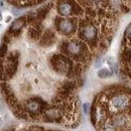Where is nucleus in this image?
Masks as SVG:
<instances>
[{
  "mask_svg": "<svg viewBox=\"0 0 131 131\" xmlns=\"http://www.w3.org/2000/svg\"><path fill=\"white\" fill-rule=\"evenodd\" d=\"M51 63H52L54 70H57L60 73H69L72 68L71 61L63 54L53 56L51 59Z\"/></svg>",
  "mask_w": 131,
  "mask_h": 131,
  "instance_id": "nucleus-1",
  "label": "nucleus"
},
{
  "mask_svg": "<svg viewBox=\"0 0 131 131\" xmlns=\"http://www.w3.org/2000/svg\"><path fill=\"white\" fill-rule=\"evenodd\" d=\"M66 50L74 57H79V58H84L86 54V47L81 41L78 40H71L67 43L66 46Z\"/></svg>",
  "mask_w": 131,
  "mask_h": 131,
  "instance_id": "nucleus-2",
  "label": "nucleus"
},
{
  "mask_svg": "<svg viewBox=\"0 0 131 131\" xmlns=\"http://www.w3.org/2000/svg\"><path fill=\"white\" fill-rule=\"evenodd\" d=\"M111 104L113 106L115 110L117 111H122L124 109H126L129 105V100L125 95L122 94H118L113 96V98L111 99Z\"/></svg>",
  "mask_w": 131,
  "mask_h": 131,
  "instance_id": "nucleus-3",
  "label": "nucleus"
},
{
  "mask_svg": "<svg viewBox=\"0 0 131 131\" xmlns=\"http://www.w3.org/2000/svg\"><path fill=\"white\" fill-rule=\"evenodd\" d=\"M81 35L83 38H85L88 41H93L96 38L97 35V29L96 27L91 24V23H87L86 25H84L81 29Z\"/></svg>",
  "mask_w": 131,
  "mask_h": 131,
  "instance_id": "nucleus-4",
  "label": "nucleus"
},
{
  "mask_svg": "<svg viewBox=\"0 0 131 131\" xmlns=\"http://www.w3.org/2000/svg\"><path fill=\"white\" fill-rule=\"evenodd\" d=\"M58 28L65 34H70V33L74 32L75 30V24L72 20H68V19H62L59 21L58 23Z\"/></svg>",
  "mask_w": 131,
  "mask_h": 131,
  "instance_id": "nucleus-5",
  "label": "nucleus"
},
{
  "mask_svg": "<svg viewBox=\"0 0 131 131\" xmlns=\"http://www.w3.org/2000/svg\"><path fill=\"white\" fill-rule=\"evenodd\" d=\"M45 104L42 102H39L37 100H30L26 103V110L30 113H39L43 109Z\"/></svg>",
  "mask_w": 131,
  "mask_h": 131,
  "instance_id": "nucleus-6",
  "label": "nucleus"
},
{
  "mask_svg": "<svg viewBox=\"0 0 131 131\" xmlns=\"http://www.w3.org/2000/svg\"><path fill=\"white\" fill-rule=\"evenodd\" d=\"M58 11L60 14L67 16V15H70L73 13V3L71 2H60L59 3V6H58Z\"/></svg>",
  "mask_w": 131,
  "mask_h": 131,
  "instance_id": "nucleus-7",
  "label": "nucleus"
},
{
  "mask_svg": "<svg viewBox=\"0 0 131 131\" xmlns=\"http://www.w3.org/2000/svg\"><path fill=\"white\" fill-rule=\"evenodd\" d=\"M45 114L47 116V118H49V120H51V121L60 120V118L62 116L61 110L58 109V108H49V109H47L45 111Z\"/></svg>",
  "mask_w": 131,
  "mask_h": 131,
  "instance_id": "nucleus-8",
  "label": "nucleus"
},
{
  "mask_svg": "<svg viewBox=\"0 0 131 131\" xmlns=\"http://www.w3.org/2000/svg\"><path fill=\"white\" fill-rule=\"evenodd\" d=\"M25 24V17H20L16 20H14L11 24V27H10V30L13 31V32H19L20 29L24 26Z\"/></svg>",
  "mask_w": 131,
  "mask_h": 131,
  "instance_id": "nucleus-9",
  "label": "nucleus"
},
{
  "mask_svg": "<svg viewBox=\"0 0 131 131\" xmlns=\"http://www.w3.org/2000/svg\"><path fill=\"white\" fill-rule=\"evenodd\" d=\"M53 39H54L53 33L50 32V31H47L43 34L42 38H41V43L45 45V46H49V45H51L53 42Z\"/></svg>",
  "mask_w": 131,
  "mask_h": 131,
  "instance_id": "nucleus-10",
  "label": "nucleus"
},
{
  "mask_svg": "<svg viewBox=\"0 0 131 131\" xmlns=\"http://www.w3.org/2000/svg\"><path fill=\"white\" fill-rule=\"evenodd\" d=\"M121 59H122L123 63H125V64L131 63V49H124V50L122 51Z\"/></svg>",
  "mask_w": 131,
  "mask_h": 131,
  "instance_id": "nucleus-11",
  "label": "nucleus"
},
{
  "mask_svg": "<svg viewBox=\"0 0 131 131\" xmlns=\"http://www.w3.org/2000/svg\"><path fill=\"white\" fill-rule=\"evenodd\" d=\"M40 31H41V29H39L38 26H35V27H32V28L29 29L28 35L31 38H38L40 36Z\"/></svg>",
  "mask_w": 131,
  "mask_h": 131,
  "instance_id": "nucleus-12",
  "label": "nucleus"
},
{
  "mask_svg": "<svg viewBox=\"0 0 131 131\" xmlns=\"http://www.w3.org/2000/svg\"><path fill=\"white\" fill-rule=\"evenodd\" d=\"M111 75H112V73H111L109 70H107V69H101L98 72V77L99 78H103V79L108 78V77H110Z\"/></svg>",
  "mask_w": 131,
  "mask_h": 131,
  "instance_id": "nucleus-13",
  "label": "nucleus"
},
{
  "mask_svg": "<svg viewBox=\"0 0 131 131\" xmlns=\"http://www.w3.org/2000/svg\"><path fill=\"white\" fill-rule=\"evenodd\" d=\"M48 11H49V8H48V7H41V8H39V9L37 10L36 17H37V18H39V19H42L43 17L47 15Z\"/></svg>",
  "mask_w": 131,
  "mask_h": 131,
  "instance_id": "nucleus-14",
  "label": "nucleus"
},
{
  "mask_svg": "<svg viewBox=\"0 0 131 131\" xmlns=\"http://www.w3.org/2000/svg\"><path fill=\"white\" fill-rule=\"evenodd\" d=\"M6 53H7V46L5 43H2L0 46V58L5 57Z\"/></svg>",
  "mask_w": 131,
  "mask_h": 131,
  "instance_id": "nucleus-15",
  "label": "nucleus"
},
{
  "mask_svg": "<svg viewBox=\"0 0 131 131\" xmlns=\"http://www.w3.org/2000/svg\"><path fill=\"white\" fill-rule=\"evenodd\" d=\"M125 36L128 38H131V23L127 26V28L125 30Z\"/></svg>",
  "mask_w": 131,
  "mask_h": 131,
  "instance_id": "nucleus-16",
  "label": "nucleus"
},
{
  "mask_svg": "<svg viewBox=\"0 0 131 131\" xmlns=\"http://www.w3.org/2000/svg\"><path fill=\"white\" fill-rule=\"evenodd\" d=\"M26 131H43L42 128H40V127H36V126H32V127H30V128H28Z\"/></svg>",
  "mask_w": 131,
  "mask_h": 131,
  "instance_id": "nucleus-17",
  "label": "nucleus"
},
{
  "mask_svg": "<svg viewBox=\"0 0 131 131\" xmlns=\"http://www.w3.org/2000/svg\"><path fill=\"white\" fill-rule=\"evenodd\" d=\"M108 65L110 66L112 69H114L115 68V63H114V60L112 59V58H110V59H108Z\"/></svg>",
  "mask_w": 131,
  "mask_h": 131,
  "instance_id": "nucleus-18",
  "label": "nucleus"
},
{
  "mask_svg": "<svg viewBox=\"0 0 131 131\" xmlns=\"http://www.w3.org/2000/svg\"><path fill=\"white\" fill-rule=\"evenodd\" d=\"M87 14H89V15L93 16V15L95 14V11H94L92 8H88V9H87Z\"/></svg>",
  "mask_w": 131,
  "mask_h": 131,
  "instance_id": "nucleus-19",
  "label": "nucleus"
},
{
  "mask_svg": "<svg viewBox=\"0 0 131 131\" xmlns=\"http://www.w3.org/2000/svg\"><path fill=\"white\" fill-rule=\"evenodd\" d=\"M88 108H89L88 104H85V105H84V109H85V112H88Z\"/></svg>",
  "mask_w": 131,
  "mask_h": 131,
  "instance_id": "nucleus-20",
  "label": "nucleus"
},
{
  "mask_svg": "<svg viewBox=\"0 0 131 131\" xmlns=\"http://www.w3.org/2000/svg\"><path fill=\"white\" fill-rule=\"evenodd\" d=\"M1 124H2V119L0 118V126H1Z\"/></svg>",
  "mask_w": 131,
  "mask_h": 131,
  "instance_id": "nucleus-21",
  "label": "nucleus"
},
{
  "mask_svg": "<svg viewBox=\"0 0 131 131\" xmlns=\"http://www.w3.org/2000/svg\"><path fill=\"white\" fill-rule=\"evenodd\" d=\"M2 19V15H1V12H0V20Z\"/></svg>",
  "mask_w": 131,
  "mask_h": 131,
  "instance_id": "nucleus-22",
  "label": "nucleus"
},
{
  "mask_svg": "<svg viewBox=\"0 0 131 131\" xmlns=\"http://www.w3.org/2000/svg\"><path fill=\"white\" fill-rule=\"evenodd\" d=\"M49 131H52V130H49Z\"/></svg>",
  "mask_w": 131,
  "mask_h": 131,
  "instance_id": "nucleus-23",
  "label": "nucleus"
}]
</instances>
